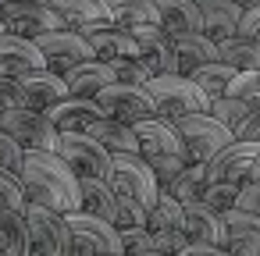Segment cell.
<instances>
[{"label":"cell","instance_id":"f1b7e54d","mask_svg":"<svg viewBox=\"0 0 260 256\" xmlns=\"http://www.w3.org/2000/svg\"><path fill=\"white\" fill-rule=\"evenodd\" d=\"M0 256H32L25 213L0 210Z\"/></svg>","mask_w":260,"mask_h":256},{"label":"cell","instance_id":"603a6c76","mask_svg":"<svg viewBox=\"0 0 260 256\" xmlns=\"http://www.w3.org/2000/svg\"><path fill=\"white\" fill-rule=\"evenodd\" d=\"M224 228H228V245L224 249L232 256H260V217L242 213V210H228Z\"/></svg>","mask_w":260,"mask_h":256},{"label":"cell","instance_id":"d6986e66","mask_svg":"<svg viewBox=\"0 0 260 256\" xmlns=\"http://www.w3.org/2000/svg\"><path fill=\"white\" fill-rule=\"evenodd\" d=\"M200 18H203V36L217 47V43H228V40L239 36L242 11H239V4H232V0H203Z\"/></svg>","mask_w":260,"mask_h":256},{"label":"cell","instance_id":"4dcf8cb0","mask_svg":"<svg viewBox=\"0 0 260 256\" xmlns=\"http://www.w3.org/2000/svg\"><path fill=\"white\" fill-rule=\"evenodd\" d=\"M217 61L235 71H260V47L235 36L228 43H217Z\"/></svg>","mask_w":260,"mask_h":256},{"label":"cell","instance_id":"8d00e7d4","mask_svg":"<svg viewBox=\"0 0 260 256\" xmlns=\"http://www.w3.org/2000/svg\"><path fill=\"white\" fill-rule=\"evenodd\" d=\"M111 75H114V86H150V71L143 68L139 57H125V61H111Z\"/></svg>","mask_w":260,"mask_h":256},{"label":"cell","instance_id":"f546056e","mask_svg":"<svg viewBox=\"0 0 260 256\" xmlns=\"http://www.w3.org/2000/svg\"><path fill=\"white\" fill-rule=\"evenodd\" d=\"M207 185H210V171H207V164H189V167L171 181V189H164V192L185 206V203H200L203 192H207Z\"/></svg>","mask_w":260,"mask_h":256},{"label":"cell","instance_id":"60d3db41","mask_svg":"<svg viewBox=\"0 0 260 256\" xmlns=\"http://www.w3.org/2000/svg\"><path fill=\"white\" fill-rule=\"evenodd\" d=\"M22 160H25V150H22L8 132H0V171L22 174Z\"/></svg>","mask_w":260,"mask_h":256},{"label":"cell","instance_id":"f6af8a7d","mask_svg":"<svg viewBox=\"0 0 260 256\" xmlns=\"http://www.w3.org/2000/svg\"><path fill=\"white\" fill-rule=\"evenodd\" d=\"M239 40H249L260 47V8H249L242 11V22H239Z\"/></svg>","mask_w":260,"mask_h":256},{"label":"cell","instance_id":"7402d4cb","mask_svg":"<svg viewBox=\"0 0 260 256\" xmlns=\"http://www.w3.org/2000/svg\"><path fill=\"white\" fill-rule=\"evenodd\" d=\"M136 128L139 139V157H164V153H182V139L168 118H146Z\"/></svg>","mask_w":260,"mask_h":256},{"label":"cell","instance_id":"ba28073f","mask_svg":"<svg viewBox=\"0 0 260 256\" xmlns=\"http://www.w3.org/2000/svg\"><path fill=\"white\" fill-rule=\"evenodd\" d=\"M57 157L68 164V171L75 178H104V181H111V153L93 135H61L57 139Z\"/></svg>","mask_w":260,"mask_h":256},{"label":"cell","instance_id":"e0dca14e","mask_svg":"<svg viewBox=\"0 0 260 256\" xmlns=\"http://www.w3.org/2000/svg\"><path fill=\"white\" fill-rule=\"evenodd\" d=\"M40 68H47V64H43V54L36 50L32 40L15 36V32L0 36V75L4 79H22L29 71H40Z\"/></svg>","mask_w":260,"mask_h":256},{"label":"cell","instance_id":"74e56055","mask_svg":"<svg viewBox=\"0 0 260 256\" xmlns=\"http://www.w3.org/2000/svg\"><path fill=\"white\" fill-rule=\"evenodd\" d=\"M239 189H242V185L210 181V185H207V192H203V203H207L210 210H217V213L224 217L228 210H235V206H239Z\"/></svg>","mask_w":260,"mask_h":256},{"label":"cell","instance_id":"83f0119b","mask_svg":"<svg viewBox=\"0 0 260 256\" xmlns=\"http://www.w3.org/2000/svg\"><path fill=\"white\" fill-rule=\"evenodd\" d=\"M86 135H93L111 157H118V153H139V139H136V128H132V125H121V121L100 118Z\"/></svg>","mask_w":260,"mask_h":256},{"label":"cell","instance_id":"7a4b0ae2","mask_svg":"<svg viewBox=\"0 0 260 256\" xmlns=\"http://www.w3.org/2000/svg\"><path fill=\"white\" fill-rule=\"evenodd\" d=\"M150 100H153V111L157 118H185V114H207L210 111V96L185 75H160V79H150L146 86Z\"/></svg>","mask_w":260,"mask_h":256},{"label":"cell","instance_id":"9f6ffc18","mask_svg":"<svg viewBox=\"0 0 260 256\" xmlns=\"http://www.w3.org/2000/svg\"><path fill=\"white\" fill-rule=\"evenodd\" d=\"M32 256H36V252H32Z\"/></svg>","mask_w":260,"mask_h":256},{"label":"cell","instance_id":"681fc988","mask_svg":"<svg viewBox=\"0 0 260 256\" xmlns=\"http://www.w3.org/2000/svg\"><path fill=\"white\" fill-rule=\"evenodd\" d=\"M232 4H239V11H249V8H260V0H232Z\"/></svg>","mask_w":260,"mask_h":256},{"label":"cell","instance_id":"d4e9b609","mask_svg":"<svg viewBox=\"0 0 260 256\" xmlns=\"http://www.w3.org/2000/svg\"><path fill=\"white\" fill-rule=\"evenodd\" d=\"M175 40V57H178V75H192L196 68L203 64H214L217 61V47L203 36V32H192V36H171Z\"/></svg>","mask_w":260,"mask_h":256},{"label":"cell","instance_id":"7bdbcfd3","mask_svg":"<svg viewBox=\"0 0 260 256\" xmlns=\"http://www.w3.org/2000/svg\"><path fill=\"white\" fill-rule=\"evenodd\" d=\"M185 245H189L185 231H153V252L160 256H178Z\"/></svg>","mask_w":260,"mask_h":256},{"label":"cell","instance_id":"44dd1931","mask_svg":"<svg viewBox=\"0 0 260 256\" xmlns=\"http://www.w3.org/2000/svg\"><path fill=\"white\" fill-rule=\"evenodd\" d=\"M153 8H157V25L168 36L203 32V18H200V4H196V0H153Z\"/></svg>","mask_w":260,"mask_h":256},{"label":"cell","instance_id":"e575fe53","mask_svg":"<svg viewBox=\"0 0 260 256\" xmlns=\"http://www.w3.org/2000/svg\"><path fill=\"white\" fill-rule=\"evenodd\" d=\"M146 164H150V171H153V178H157V185H160V192L164 189H171V181L189 167V160L182 157V153H164V157H143Z\"/></svg>","mask_w":260,"mask_h":256},{"label":"cell","instance_id":"db71d44e","mask_svg":"<svg viewBox=\"0 0 260 256\" xmlns=\"http://www.w3.org/2000/svg\"><path fill=\"white\" fill-rule=\"evenodd\" d=\"M4 4H8V0H0V8H4Z\"/></svg>","mask_w":260,"mask_h":256},{"label":"cell","instance_id":"836d02e7","mask_svg":"<svg viewBox=\"0 0 260 256\" xmlns=\"http://www.w3.org/2000/svg\"><path fill=\"white\" fill-rule=\"evenodd\" d=\"M217 125H224L232 135H239V128L249 121V114H253V107L249 103H242V100H232V96H221V100H210V111H207Z\"/></svg>","mask_w":260,"mask_h":256},{"label":"cell","instance_id":"5bb4252c","mask_svg":"<svg viewBox=\"0 0 260 256\" xmlns=\"http://www.w3.org/2000/svg\"><path fill=\"white\" fill-rule=\"evenodd\" d=\"M15 82H18V100H22V107H29V111H43V114H47L50 107H57L61 100H68L64 79L54 75V71H47V68L29 71V75L15 79Z\"/></svg>","mask_w":260,"mask_h":256},{"label":"cell","instance_id":"11a10c76","mask_svg":"<svg viewBox=\"0 0 260 256\" xmlns=\"http://www.w3.org/2000/svg\"><path fill=\"white\" fill-rule=\"evenodd\" d=\"M196 4H203V0H196Z\"/></svg>","mask_w":260,"mask_h":256},{"label":"cell","instance_id":"7dc6e473","mask_svg":"<svg viewBox=\"0 0 260 256\" xmlns=\"http://www.w3.org/2000/svg\"><path fill=\"white\" fill-rule=\"evenodd\" d=\"M239 142H253V146H260V111H253L249 114V121L239 128V135H235Z\"/></svg>","mask_w":260,"mask_h":256},{"label":"cell","instance_id":"d590c367","mask_svg":"<svg viewBox=\"0 0 260 256\" xmlns=\"http://www.w3.org/2000/svg\"><path fill=\"white\" fill-rule=\"evenodd\" d=\"M25 206H29V196H25L22 174L0 171V210H15V213H25Z\"/></svg>","mask_w":260,"mask_h":256},{"label":"cell","instance_id":"d6a6232c","mask_svg":"<svg viewBox=\"0 0 260 256\" xmlns=\"http://www.w3.org/2000/svg\"><path fill=\"white\" fill-rule=\"evenodd\" d=\"M239 71L235 68H228V64H221V61H214V64H203V68H196L189 79L210 96V100H221V96H228V86H232V79H235Z\"/></svg>","mask_w":260,"mask_h":256},{"label":"cell","instance_id":"9c48e42d","mask_svg":"<svg viewBox=\"0 0 260 256\" xmlns=\"http://www.w3.org/2000/svg\"><path fill=\"white\" fill-rule=\"evenodd\" d=\"M0 15H4L8 29L15 36H25V40H40L47 32L64 29V22L54 15V8L47 0H8V4L0 8Z\"/></svg>","mask_w":260,"mask_h":256},{"label":"cell","instance_id":"6da1fadb","mask_svg":"<svg viewBox=\"0 0 260 256\" xmlns=\"http://www.w3.org/2000/svg\"><path fill=\"white\" fill-rule=\"evenodd\" d=\"M22 185L29 203H40L61 217L79 213L82 199H79V178L68 171V164L57 153H40V150H25L22 160Z\"/></svg>","mask_w":260,"mask_h":256},{"label":"cell","instance_id":"816d5d0a","mask_svg":"<svg viewBox=\"0 0 260 256\" xmlns=\"http://www.w3.org/2000/svg\"><path fill=\"white\" fill-rule=\"evenodd\" d=\"M11 29H8V22H4V15H0V36H8Z\"/></svg>","mask_w":260,"mask_h":256},{"label":"cell","instance_id":"4316f807","mask_svg":"<svg viewBox=\"0 0 260 256\" xmlns=\"http://www.w3.org/2000/svg\"><path fill=\"white\" fill-rule=\"evenodd\" d=\"M104 11H107V22L111 25H121V29L157 25L153 0H104Z\"/></svg>","mask_w":260,"mask_h":256},{"label":"cell","instance_id":"c3c4849f","mask_svg":"<svg viewBox=\"0 0 260 256\" xmlns=\"http://www.w3.org/2000/svg\"><path fill=\"white\" fill-rule=\"evenodd\" d=\"M178 256H232L228 249H217V245H196V242H189Z\"/></svg>","mask_w":260,"mask_h":256},{"label":"cell","instance_id":"bcb514c9","mask_svg":"<svg viewBox=\"0 0 260 256\" xmlns=\"http://www.w3.org/2000/svg\"><path fill=\"white\" fill-rule=\"evenodd\" d=\"M15 107H22V100H18V82L0 75V114H8V111H15Z\"/></svg>","mask_w":260,"mask_h":256},{"label":"cell","instance_id":"5b68a950","mask_svg":"<svg viewBox=\"0 0 260 256\" xmlns=\"http://www.w3.org/2000/svg\"><path fill=\"white\" fill-rule=\"evenodd\" d=\"M0 132H8L22 150H40V153H57V139H61L54 121L43 111H29V107L0 114Z\"/></svg>","mask_w":260,"mask_h":256},{"label":"cell","instance_id":"ffe728a7","mask_svg":"<svg viewBox=\"0 0 260 256\" xmlns=\"http://www.w3.org/2000/svg\"><path fill=\"white\" fill-rule=\"evenodd\" d=\"M61 79H64V86H68V96H75V100H96L107 86H114L111 64H104V61H96V57L75 64V68L64 71Z\"/></svg>","mask_w":260,"mask_h":256},{"label":"cell","instance_id":"ab89813d","mask_svg":"<svg viewBox=\"0 0 260 256\" xmlns=\"http://www.w3.org/2000/svg\"><path fill=\"white\" fill-rule=\"evenodd\" d=\"M118 235H121V256L153 252V231L150 228H118Z\"/></svg>","mask_w":260,"mask_h":256},{"label":"cell","instance_id":"cb8c5ba5","mask_svg":"<svg viewBox=\"0 0 260 256\" xmlns=\"http://www.w3.org/2000/svg\"><path fill=\"white\" fill-rule=\"evenodd\" d=\"M79 199H82L79 213H89L96 221L114 224V217H118V196H114L111 181H104V178H79Z\"/></svg>","mask_w":260,"mask_h":256},{"label":"cell","instance_id":"8fae6325","mask_svg":"<svg viewBox=\"0 0 260 256\" xmlns=\"http://www.w3.org/2000/svg\"><path fill=\"white\" fill-rule=\"evenodd\" d=\"M32 43H36V50L43 54L47 71H54V75H64V71H72L75 64L93 61V47H89L79 32H72V29L47 32V36H40V40H32Z\"/></svg>","mask_w":260,"mask_h":256},{"label":"cell","instance_id":"ac0fdd59","mask_svg":"<svg viewBox=\"0 0 260 256\" xmlns=\"http://www.w3.org/2000/svg\"><path fill=\"white\" fill-rule=\"evenodd\" d=\"M47 118L54 121V128H57L61 135H86V132L104 118V111L96 107V100H75V96H68V100H61L57 107H50Z\"/></svg>","mask_w":260,"mask_h":256},{"label":"cell","instance_id":"f35d334b","mask_svg":"<svg viewBox=\"0 0 260 256\" xmlns=\"http://www.w3.org/2000/svg\"><path fill=\"white\" fill-rule=\"evenodd\" d=\"M228 96L249 103L253 111H260V71H239L228 86Z\"/></svg>","mask_w":260,"mask_h":256},{"label":"cell","instance_id":"4fadbf2b","mask_svg":"<svg viewBox=\"0 0 260 256\" xmlns=\"http://www.w3.org/2000/svg\"><path fill=\"white\" fill-rule=\"evenodd\" d=\"M79 36L93 47V57L104 61V64H111V61H125V57H139L132 32L121 29V25L100 22V25H86V29H79Z\"/></svg>","mask_w":260,"mask_h":256},{"label":"cell","instance_id":"30bf717a","mask_svg":"<svg viewBox=\"0 0 260 256\" xmlns=\"http://www.w3.org/2000/svg\"><path fill=\"white\" fill-rule=\"evenodd\" d=\"M96 107L104 111V118L121 121V125H139L146 118H157L153 100L143 86H107L96 96Z\"/></svg>","mask_w":260,"mask_h":256},{"label":"cell","instance_id":"ee69618b","mask_svg":"<svg viewBox=\"0 0 260 256\" xmlns=\"http://www.w3.org/2000/svg\"><path fill=\"white\" fill-rule=\"evenodd\" d=\"M235 210L260 217V181H246V185L239 189V206H235Z\"/></svg>","mask_w":260,"mask_h":256},{"label":"cell","instance_id":"8992f818","mask_svg":"<svg viewBox=\"0 0 260 256\" xmlns=\"http://www.w3.org/2000/svg\"><path fill=\"white\" fill-rule=\"evenodd\" d=\"M64 224L72 235V256H121V235L114 224L89 213H68Z\"/></svg>","mask_w":260,"mask_h":256},{"label":"cell","instance_id":"52a82bcc","mask_svg":"<svg viewBox=\"0 0 260 256\" xmlns=\"http://www.w3.org/2000/svg\"><path fill=\"white\" fill-rule=\"evenodd\" d=\"M25 224H29V242L36 256H72V235L61 213L29 203L25 206Z\"/></svg>","mask_w":260,"mask_h":256},{"label":"cell","instance_id":"2e32d148","mask_svg":"<svg viewBox=\"0 0 260 256\" xmlns=\"http://www.w3.org/2000/svg\"><path fill=\"white\" fill-rule=\"evenodd\" d=\"M185 238L196 242V245H217L224 249L228 245V228H224V217L217 210H210L203 199L200 203H185Z\"/></svg>","mask_w":260,"mask_h":256},{"label":"cell","instance_id":"f907efd6","mask_svg":"<svg viewBox=\"0 0 260 256\" xmlns=\"http://www.w3.org/2000/svg\"><path fill=\"white\" fill-rule=\"evenodd\" d=\"M249 181H260V157H256V164H253V174H249Z\"/></svg>","mask_w":260,"mask_h":256},{"label":"cell","instance_id":"484cf974","mask_svg":"<svg viewBox=\"0 0 260 256\" xmlns=\"http://www.w3.org/2000/svg\"><path fill=\"white\" fill-rule=\"evenodd\" d=\"M54 8V15L64 22V29L79 32L86 25H100L107 22V11H104V0H47Z\"/></svg>","mask_w":260,"mask_h":256},{"label":"cell","instance_id":"b9f144b4","mask_svg":"<svg viewBox=\"0 0 260 256\" xmlns=\"http://www.w3.org/2000/svg\"><path fill=\"white\" fill-rule=\"evenodd\" d=\"M146 213L139 203L132 199H118V217H114V228H146Z\"/></svg>","mask_w":260,"mask_h":256},{"label":"cell","instance_id":"f5cc1de1","mask_svg":"<svg viewBox=\"0 0 260 256\" xmlns=\"http://www.w3.org/2000/svg\"><path fill=\"white\" fill-rule=\"evenodd\" d=\"M139 256H160V252H139Z\"/></svg>","mask_w":260,"mask_h":256},{"label":"cell","instance_id":"7c38bea8","mask_svg":"<svg viewBox=\"0 0 260 256\" xmlns=\"http://www.w3.org/2000/svg\"><path fill=\"white\" fill-rule=\"evenodd\" d=\"M139 50L143 68L160 79V75H178V57H175V40L160 29V25H143V29H128Z\"/></svg>","mask_w":260,"mask_h":256},{"label":"cell","instance_id":"1f68e13d","mask_svg":"<svg viewBox=\"0 0 260 256\" xmlns=\"http://www.w3.org/2000/svg\"><path fill=\"white\" fill-rule=\"evenodd\" d=\"M146 228H150V231H182V228H185V210H182V203L171 199L168 192H160L157 203H153L150 213H146Z\"/></svg>","mask_w":260,"mask_h":256},{"label":"cell","instance_id":"3957f363","mask_svg":"<svg viewBox=\"0 0 260 256\" xmlns=\"http://www.w3.org/2000/svg\"><path fill=\"white\" fill-rule=\"evenodd\" d=\"M171 125L182 139V157L189 164H210L228 142H235V135L224 125H217L210 114H185V118H175Z\"/></svg>","mask_w":260,"mask_h":256},{"label":"cell","instance_id":"277c9868","mask_svg":"<svg viewBox=\"0 0 260 256\" xmlns=\"http://www.w3.org/2000/svg\"><path fill=\"white\" fill-rule=\"evenodd\" d=\"M111 189L118 199H132L143 210H150L160 196V185L150 171V164L139 153H118L111 157Z\"/></svg>","mask_w":260,"mask_h":256},{"label":"cell","instance_id":"9a60e30c","mask_svg":"<svg viewBox=\"0 0 260 256\" xmlns=\"http://www.w3.org/2000/svg\"><path fill=\"white\" fill-rule=\"evenodd\" d=\"M256 157H260V146H253V142H228L210 164H207V171H210V181H228V185H246L249 181V174H253V164H256Z\"/></svg>","mask_w":260,"mask_h":256}]
</instances>
